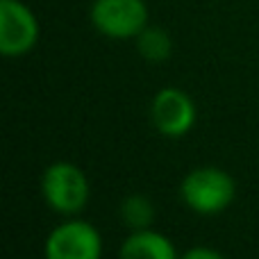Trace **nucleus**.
I'll return each instance as SVG.
<instances>
[{
  "instance_id": "0eeeda50",
  "label": "nucleus",
  "mask_w": 259,
  "mask_h": 259,
  "mask_svg": "<svg viewBox=\"0 0 259 259\" xmlns=\"http://www.w3.org/2000/svg\"><path fill=\"white\" fill-rule=\"evenodd\" d=\"M118 259H180L178 248L166 234L157 230H134L125 237Z\"/></svg>"
},
{
  "instance_id": "20e7f679",
  "label": "nucleus",
  "mask_w": 259,
  "mask_h": 259,
  "mask_svg": "<svg viewBox=\"0 0 259 259\" xmlns=\"http://www.w3.org/2000/svg\"><path fill=\"white\" fill-rule=\"evenodd\" d=\"M89 18L109 39H137L148 27L146 0H94Z\"/></svg>"
},
{
  "instance_id": "9d476101",
  "label": "nucleus",
  "mask_w": 259,
  "mask_h": 259,
  "mask_svg": "<svg viewBox=\"0 0 259 259\" xmlns=\"http://www.w3.org/2000/svg\"><path fill=\"white\" fill-rule=\"evenodd\" d=\"M180 259H225V257L211 246H193Z\"/></svg>"
},
{
  "instance_id": "f03ea898",
  "label": "nucleus",
  "mask_w": 259,
  "mask_h": 259,
  "mask_svg": "<svg viewBox=\"0 0 259 259\" xmlns=\"http://www.w3.org/2000/svg\"><path fill=\"white\" fill-rule=\"evenodd\" d=\"M41 193L46 205L62 216H77L87 209L91 184L87 173L73 161H55L44 170Z\"/></svg>"
},
{
  "instance_id": "423d86ee",
  "label": "nucleus",
  "mask_w": 259,
  "mask_h": 259,
  "mask_svg": "<svg viewBox=\"0 0 259 259\" xmlns=\"http://www.w3.org/2000/svg\"><path fill=\"white\" fill-rule=\"evenodd\" d=\"M150 118L161 137L182 139L196 125L198 109L187 91L178 89V87H164L152 98Z\"/></svg>"
},
{
  "instance_id": "f257e3e1",
  "label": "nucleus",
  "mask_w": 259,
  "mask_h": 259,
  "mask_svg": "<svg viewBox=\"0 0 259 259\" xmlns=\"http://www.w3.org/2000/svg\"><path fill=\"white\" fill-rule=\"evenodd\" d=\"M184 205L200 216L223 214L237 198V182L225 168L200 166L184 175L180 184Z\"/></svg>"
},
{
  "instance_id": "6e6552de",
  "label": "nucleus",
  "mask_w": 259,
  "mask_h": 259,
  "mask_svg": "<svg viewBox=\"0 0 259 259\" xmlns=\"http://www.w3.org/2000/svg\"><path fill=\"white\" fill-rule=\"evenodd\" d=\"M137 50L146 62L161 64L173 55V39L168 36V32L161 27L148 25L141 34L137 36Z\"/></svg>"
},
{
  "instance_id": "1a4fd4ad",
  "label": "nucleus",
  "mask_w": 259,
  "mask_h": 259,
  "mask_svg": "<svg viewBox=\"0 0 259 259\" xmlns=\"http://www.w3.org/2000/svg\"><path fill=\"white\" fill-rule=\"evenodd\" d=\"M121 221L127 225L130 230H148L152 228V223H155V205H152V200L148 196H143V193H132V196L123 198L121 202Z\"/></svg>"
},
{
  "instance_id": "7ed1b4c3",
  "label": "nucleus",
  "mask_w": 259,
  "mask_h": 259,
  "mask_svg": "<svg viewBox=\"0 0 259 259\" xmlns=\"http://www.w3.org/2000/svg\"><path fill=\"white\" fill-rule=\"evenodd\" d=\"M46 259H103V237L89 221L68 216L46 237Z\"/></svg>"
},
{
  "instance_id": "39448f33",
  "label": "nucleus",
  "mask_w": 259,
  "mask_h": 259,
  "mask_svg": "<svg viewBox=\"0 0 259 259\" xmlns=\"http://www.w3.org/2000/svg\"><path fill=\"white\" fill-rule=\"evenodd\" d=\"M39 18L23 0H0V53L23 57L39 41Z\"/></svg>"
}]
</instances>
